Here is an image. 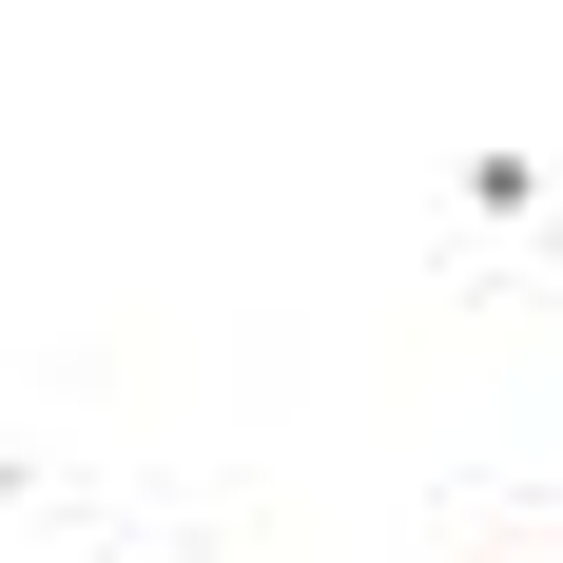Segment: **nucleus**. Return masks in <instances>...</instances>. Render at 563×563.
<instances>
[]
</instances>
